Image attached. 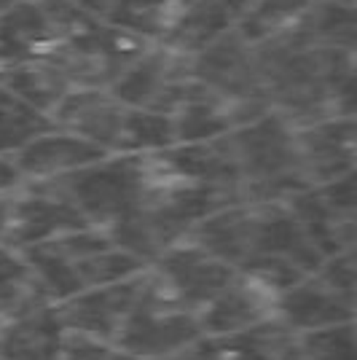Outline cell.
Instances as JSON below:
<instances>
[{
    "label": "cell",
    "mask_w": 357,
    "mask_h": 360,
    "mask_svg": "<svg viewBox=\"0 0 357 360\" xmlns=\"http://www.w3.org/2000/svg\"><path fill=\"white\" fill-rule=\"evenodd\" d=\"M228 143L242 180V202H285L309 188L298 162L296 129L274 110L228 132Z\"/></svg>",
    "instance_id": "obj_1"
},
{
    "label": "cell",
    "mask_w": 357,
    "mask_h": 360,
    "mask_svg": "<svg viewBox=\"0 0 357 360\" xmlns=\"http://www.w3.org/2000/svg\"><path fill=\"white\" fill-rule=\"evenodd\" d=\"M153 183L148 156L110 153L48 186L57 188L91 229L108 231L143 202Z\"/></svg>",
    "instance_id": "obj_2"
},
{
    "label": "cell",
    "mask_w": 357,
    "mask_h": 360,
    "mask_svg": "<svg viewBox=\"0 0 357 360\" xmlns=\"http://www.w3.org/2000/svg\"><path fill=\"white\" fill-rule=\"evenodd\" d=\"M199 339H205L199 315L186 309L148 266L143 293L119 330L113 349L140 360H167Z\"/></svg>",
    "instance_id": "obj_3"
},
{
    "label": "cell",
    "mask_w": 357,
    "mask_h": 360,
    "mask_svg": "<svg viewBox=\"0 0 357 360\" xmlns=\"http://www.w3.org/2000/svg\"><path fill=\"white\" fill-rule=\"evenodd\" d=\"M150 46L153 44L145 38L110 27L103 22L94 32L78 38V41L60 44L46 57L60 68L70 89H113L121 75L126 73Z\"/></svg>",
    "instance_id": "obj_4"
},
{
    "label": "cell",
    "mask_w": 357,
    "mask_h": 360,
    "mask_svg": "<svg viewBox=\"0 0 357 360\" xmlns=\"http://www.w3.org/2000/svg\"><path fill=\"white\" fill-rule=\"evenodd\" d=\"M194 89L191 57L172 51L164 44H153L110 91L126 108L172 116L194 94Z\"/></svg>",
    "instance_id": "obj_5"
},
{
    "label": "cell",
    "mask_w": 357,
    "mask_h": 360,
    "mask_svg": "<svg viewBox=\"0 0 357 360\" xmlns=\"http://www.w3.org/2000/svg\"><path fill=\"white\" fill-rule=\"evenodd\" d=\"M81 229H91L84 215L48 183H25L14 196L11 224L3 248L25 250L32 245L60 240Z\"/></svg>",
    "instance_id": "obj_6"
},
{
    "label": "cell",
    "mask_w": 357,
    "mask_h": 360,
    "mask_svg": "<svg viewBox=\"0 0 357 360\" xmlns=\"http://www.w3.org/2000/svg\"><path fill=\"white\" fill-rule=\"evenodd\" d=\"M191 70L202 89H207L209 94L226 103H245V100L266 103L255 68V49L239 35L237 27L191 57Z\"/></svg>",
    "instance_id": "obj_7"
},
{
    "label": "cell",
    "mask_w": 357,
    "mask_h": 360,
    "mask_svg": "<svg viewBox=\"0 0 357 360\" xmlns=\"http://www.w3.org/2000/svg\"><path fill=\"white\" fill-rule=\"evenodd\" d=\"M145 271L148 269H143L129 280H121V283L105 288H91V290H84L73 299L57 304V315H60L65 330L113 347L119 330L124 328L126 317L143 293Z\"/></svg>",
    "instance_id": "obj_8"
},
{
    "label": "cell",
    "mask_w": 357,
    "mask_h": 360,
    "mask_svg": "<svg viewBox=\"0 0 357 360\" xmlns=\"http://www.w3.org/2000/svg\"><path fill=\"white\" fill-rule=\"evenodd\" d=\"M150 271L186 309L196 315L237 277L231 266H226L223 261L212 258L188 240L159 255L150 264Z\"/></svg>",
    "instance_id": "obj_9"
},
{
    "label": "cell",
    "mask_w": 357,
    "mask_h": 360,
    "mask_svg": "<svg viewBox=\"0 0 357 360\" xmlns=\"http://www.w3.org/2000/svg\"><path fill=\"white\" fill-rule=\"evenodd\" d=\"M277 317V293L237 274L207 307L199 312V326L205 339H228L253 330Z\"/></svg>",
    "instance_id": "obj_10"
},
{
    "label": "cell",
    "mask_w": 357,
    "mask_h": 360,
    "mask_svg": "<svg viewBox=\"0 0 357 360\" xmlns=\"http://www.w3.org/2000/svg\"><path fill=\"white\" fill-rule=\"evenodd\" d=\"M355 119H330L296 129L298 162L309 188L327 186L355 172Z\"/></svg>",
    "instance_id": "obj_11"
},
{
    "label": "cell",
    "mask_w": 357,
    "mask_h": 360,
    "mask_svg": "<svg viewBox=\"0 0 357 360\" xmlns=\"http://www.w3.org/2000/svg\"><path fill=\"white\" fill-rule=\"evenodd\" d=\"M126 110L129 108L110 89H73L51 113V121L60 132L81 137L105 153H116Z\"/></svg>",
    "instance_id": "obj_12"
},
{
    "label": "cell",
    "mask_w": 357,
    "mask_h": 360,
    "mask_svg": "<svg viewBox=\"0 0 357 360\" xmlns=\"http://www.w3.org/2000/svg\"><path fill=\"white\" fill-rule=\"evenodd\" d=\"M357 299L330 288L314 271L277 296V320L293 333L355 323Z\"/></svg>",
    "instance_id": "obj_13"
},
{
    "label": "cell",
    "mask_w": 357,
    "mask_h": 360,
    "mask_svg": "<svg viewBox=\"0 0 357 360\" xmlns=\"http://www.w3.org/2000/svg\"><path fill=\"white\" fill-rule=\"evenodd\" d=\"M105 156L110 153H105L103 148L91 146L81 137L54 129L19 150L14 156V165L25 183H51V180H60L70 172L94 165Z\"/></svg>",
    "instance_id": "obj_14"
},
{
    "label": "cell",
    "mask_w": 357,
    "mask_h": 360,
    "mask_svg": "<svg viewBox=\"0 0 357 360\" xmlns=\"http://www.w3.org/2000/svg\"><path fill=\"white\" fill-rule=\"evenodd\" d=\"M57 46L60 38L38 0H19L0 14V73L22 62L46 57Z\"/></svg>",
    "instance_id": "obj_15"
},
{
    "label": "cell",
    "mask_w": 357,
    "mask_h": 360,
    "mask_svg": "<svg viewBox=\"0 0 357 360\" xmlns=\"http://www.w3.org/2000/svg\"><path fill=\"white\" fill-rule=\"evenodd\" d=\"M247 8V0H194L162 44L186 57H196L221 35L234 30Z\"/></svg>",
    "instance_id": "obj_16"
},
{
    "label": "cell",
    "mask_w": 357,
    "mask_h": 360,
    "mask_svg": "<svg viewBox=\"0 0 357 360\" xmlns=\"http://www.w3.org/2000/svg\"><path fill=\"white\" fill-rule=\"evenodd\" d=\"M285 202L301 226V231L306 234V240L312 242L323 258L355 250V215L333 210L317 188L298 191Z\"/></svg>",
    "instance_id": "obj_17"
},
{
    "label": "cell",
    "mask_w": 357,
    "mask_h": 360,
    "mask_svg": "<svg viewBox=\"0 0 357 360\" xmlns=\"http://www.w3.org/2000/svg\"><path fill=\"white\" fill-rule=\"evenodd\" d=\"M62 342L65 326L57 315V304H46L19 317L0 336V360H57Z\"/></svg>",
    "instance_id": "obj_18"
},
{
    "label": "cell",
    "mask_w": 357,
    "mask_h": 360,
    "mask_svg": "<svg viewBox=\"0 0 357 360\" xmlns=\"http://www.w3.org/2000/svg\"><path fill=\"white\" fill-rule=\"evenodd\" d=\"M46 304H54V301L38 285L22 253L11 248H0V336L19 317L30 315L32 309H41Z\"/></svg>",
    "instance_id": "obj_19"
},
{
    "label": "cell",
    "mask_w": 357,
    "mask_h": 360,
    "mask_svg": "<svg viewBox=\"0 0 357 360\" xmlns=\"http://www.w3.org/2000/svg\"><path fill=\"white\" fill-rule=\"evenodd\" d=\"M0 86L16 94L19 100H25L35 110L46 113L48 119L62 100L73 91L67 78L60 73V68L48 57H38V60L8 68L6 73H0Z\"/></svg>",
    "instance_id": "obj_20"
},
{
    "label": "cell",
    "mask_w": 357,
    "mask_h": 360,
    "mask_svg": "<svg viewBox=\"0 0 357 360\" xmlns=\"http://www.w3.org/2000/svg\"><path fill=\"white\" fill-rule=\"evenodd\" d=\"M191 3L194 0H113L105 25L162 44Z\"/></svg>",
    "instance_id": "obj_21"
},
{
    "label": "cell",
    "mask_w": 357,
    "mask_h": 360,
    "mask_svg": "<svg viewBox=\"0 0 357 360\" xmlns=\"http://www.w3.org/2000/svg\"><path fill=\"white\" fill-rule=\"evenodd\" d=\"M172 121H175L178 143H207V140L234 132L228 103L209 94L207 89H202L199 84H196L194 94L172 113Z\"/></svg>",
    "instance_id": "obj_22"
},
{
    "label": "cell",
    "mask_w": 357,
    "mask_h": 360,
    "mask_svg": "<svg viewBox=\"0 0 357 360\" xmlns=\"http://www.w3.org/2000/svg\"><path fill=\"white\" fill-rule=\"evenodd\" d=\"M212 342L218 347V360H298L296 333L285 328L277 317L239 336Z\"/></svg>",
    "instance_id": "obj_23"
},
{
    "label": "cell",
    "mask_w": 357,
    "mask_h": 360,
    "mask_svg": "<svg viewBox=\"0 0 357 360\" xmlns=\"http://www.w3.org/2000/svg\"><path fill=\"white\" fill-rule=\"evenodd\" d=\"M54 121L0 86V156L14 159L32 140L54 132Z\"/></svg>",
    "instance_id": "obj_24"
},
{
    "label": "cell",
    "mask_w": 357,
    "mask_h": 360,
    "mask_svg": "<svg viewBox=\"0 0 357 360\" xmlns=\"http://www.w3.org/2000/svg\"><path fill=\"white\" fill-rule=\"evenodd\" d=\"M175 140V121L172 116L150 113V110H126V119L121 127L119 148L116 153L124 156H148L172 148Z\"/></svg>",
    "instance_id": "obj_25"
},
{
    "label": "cell",
    "mask_w": 357,
    "mask_h": 360,
    "mask_svg": "<svg viewBox=\"0 0 357 360\" xmlns=\"http://www.w3.org/2000/svg\"><path fill=\"white\" fill-rule=\"evenodd\" d=\"M314 0H247L237 32L247 44H261L277 32L287 30Z\"/></svg>",
    "instance_id": "obj_26"
},
{
    "label": "cell",
    "mask_w": 357,
    "mask_h": 360,
    "mask_svg": "<svg viewBox=\"0 0 357 360\" xmlns=\"http://www.w3.org/2000/svg\"><path fill=\"white\" fill-rule=\"evenodd\" d=\"M298 360H357L355 323L296 333Z\"/></svg>",
    "instance_id": "obj_27"
},
{
    "label": "cell",
    "mask_w": 357,
    "mask_h": 360,
    "mask_svg": "<svg viewBox=\"0 0 357 360\" xmlns=\"http://www.w3.org/2000/svg\"><path fill=\"white\" fill-rule=\"evenodd\" d=\"M38 6L44 8L46 19L51 22L60 44L78 41L103 25L97 16H91L86 8H81L73 0H38Z\"/></svg>",
    "instance_id": "obj_28"
},
{
    "label": "cell",
    "mask_w": 357,
    "mask_h": 360,
    "mask_svg": "<svg viewBox=\"0 0 357 360\" xmlns=\"http://www.w3.org/2000/svg\"><path fill=\"white\" fill-rule=\"evenodd\" d=\"M317 274L325 280L330 288H336L344 296L357 299V269H355V250L330 255L320 264Z\"/></svg>",
    "instance_id": "obj_29"
},
{
    "label": "cell",
    "mask_w": 357,
    "mask_h": 360,
    "mask_svg": "<svg viewBox=\"0 0 357 360\" xmlns=\"http://www.w3.org/2000/svg\"><path fill=\"white\" fill-rule=\"evenodd\" d=\"M110 355H113L110 345H103V342H94V339L65 330V342H62L57 360H110Z\"/></svg>",
    "instance_id": "obj_30"
},
{
    "label": "cell",
    "mask_w": 357,
    "mask_h": 360,
    "mask_svg": "<svg viewBox=\"0 0 357 360\" xmlns=\"http://www.w3.org/2000/svg\"><path fill=\"white\" fill-rule=\"evenodd\" d=\"M22 186H25V180L19 175L14 159L0 156V194H16Z\"/></svg>",
    "instance_id": "obj_31"
},
{
    "label": "cell",
    "mask_w": 357,
    "mask_h": 360,
    "mask_svg": "<svg viewBox=\"0 0 357 360\" xmlns=\"http://www.w3.org/2000/svg\"><path fill=\"white\" fill-rule=\"evenodd\" d=\"M19 194V191H16ZM16 194H0V248L8 234V224H11V210H14V196Z\"/></svg>",
    "instance_id": "obj_32"
},
{
    "label": "cell",
    "mask_w": 357,
    "mask_h": 360,
    "mask_svg": "<svg viewBox=\"0 0 357 360\" xmlns=\"http://www.w3.org/2000/svg\"><path fill=\"white\" fill-rule=\"evenodd\" d=\"M73 3H78L81 8H86L91 16H97L100 22H105L108 19V14H110V6H113V0H73Z\"/></svg>",
    "instance_id": "obj_33"
},
{
    "label": "cell",
    "mask_w": 357,
    "mask_h": 360,
    "mask_svg": "<svg viewBox=\"0 0 357 360\" xmlns=\"http://www.w3.org/2000/svg\"><path fill=\"white\" fill-rule=\"evenodd\" d=\"M16 3H19V0H0V14H3V11H8V8L16 6Z\"/></svg>",
    "instance_id": "obj_34"
},
{
    "label": "cell",
    "mask_w": 357,
    "mask_h": 360,
    "mask_svg": "<svg viewBox=\"0 0 357 360\" xmlns=\"http://www.w3.org/2000/svg\"><path fill=\"white\" fill-rule=\"evenodd\" d=\"M110 360H140V358H129V355H121V352H116V349H113Z\"/></svg>",
    "instance_id": "obj_35"
}]
</instances>
